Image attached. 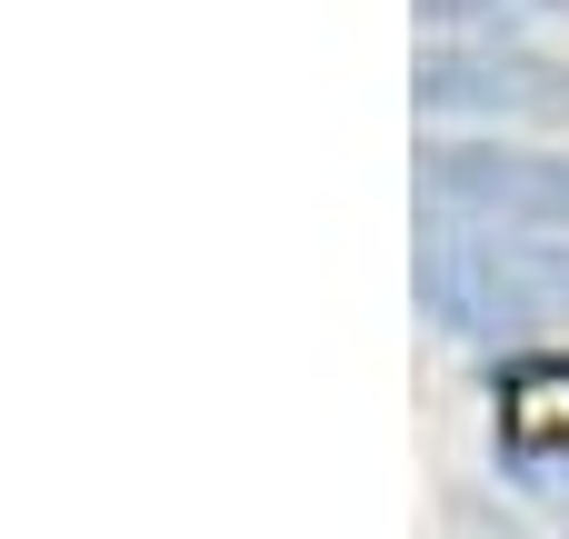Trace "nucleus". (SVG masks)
Masks as SVG:
<instances>
[{"label":"nucleus","instance_id":"nucleus-2","mask_svg":"<svg viewBox=\"0 0 569 539\" xmlns=\"http://www.w3.org/2000/svg\"><path fill=\"white\" fill-rule=\"evenodd\" d=\"M410 100L430 120H470V130H560L569 60L510 40V30H440L410 70Z\"/></svg>","mask_w":569,"mask_h":539},{"label":"nucleus","instance_id":"nucleus-4","mask_svg":"<svg viewBox=\"0 0 569 539\" xmlns=\"http://www.w3.org/2000/svg\"><path fill=\"white\" fill-rule=\"evenodd\" d=\"M490 430H500V460L520 490H540L550 510H569V350H500V380H490Z\"/></svg>","mask_w":569,"mask_h":539},{"label":"nucleus","instance_id":"nucleus-3","mask_svg":"<svg viewBox=\"0 0 569 539\" xmlns=\"http://www.w3.org/2000/svg\"><path fill=\"white\" fill-rule=\"evenodd\" d=\"M420 210L569 230V150L510 140V130H440V140L420 150Z\"/></svg>","mask_w":569,"mask_h":539},{"label":"nucleus","instance_id":"nucleus-1","mask_svg":"<svg viewBox=\"0 0 569 539\" xmlns=\"http://www.w3.org/2000/svg\"><path fill=\"white\" fill-rule=\"evenodd\" d=\"M410 300L430 330L470 350H540L569 340V230H520V220H460L430 210L410 250Z\"/></svg>","mask_w":569,"mask_h":539}]
</instances>
